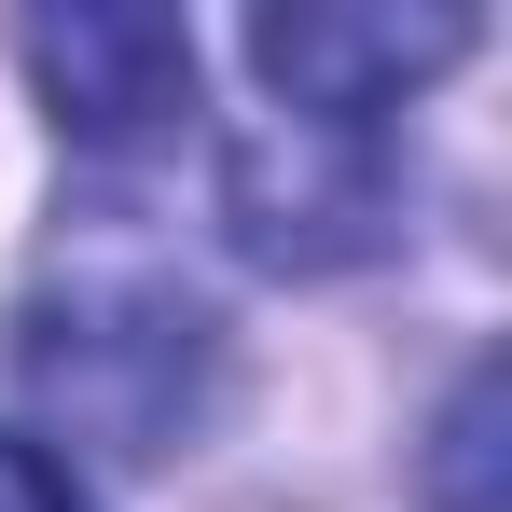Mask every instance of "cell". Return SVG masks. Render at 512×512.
<instances>
[{"mask_svg":"<svg viewBox=\"0 0 512 512\" xmlns=\"http://www.w3.org/2000/svg\"><path fill=\"white\" fill-rule=\"evenodd\" d=\"M14 56L56 97L70 153H153L194 125V28L180 14H28Z\"/></svg>","mask_w":512,"mask_h":512,"instance_id":"3957f363","label":"cell"},{"mask_svg":"<svg viewBox=\"0 0 512 512\" xmlns=\"http://www.w3.org/2000/svg\"><path fill=\"white\" fill-rule=\"evenodd\" d=\"M14 388L56 429H84L111 457H180V429L222 388V333L208 305H180L167 277H70L14 319Z\"/></svg>","mask_w":512,"mask_h":512,"instance_id":"6da1fadb","label":"cell"},{"mask_svg":"<svg viewBox=\"0 0 512 512\" xmlns=\"http://www.w3.org/2000/svg\"><path fill=\"white\" fill-rule=\"evenodd\" d=\"M457 56H471V14H250L263 97L277 111H319V125H388Z\"/></svg>","mask_w":512,"mask_h":512,"instance_id":"277c9868","label":"cell"},{"mask_svg":"<svg viewBox=\"0 0 512 512\" xmlns=\"http://www.w3.org/2000/svg\"><path fill=\"white\" fill-rule=\"evenodd\" d=\"M222 222L236 250L277 277H333V263L388 250L402 222V167H388V125H319V111H263L222 167Z\"/></svg>","mask_w":512,"mask_h":512,"instance_id":"7a4b0ae2","label":"cell"},{"mask_svg":"<svg viewBox=\"0 0 512 512\" xmlns=\"http://www.w3.org/2000/svg\"><path fill=\"white\" fill-rule=\"evenodd\" d=\"M0 512H97V499L70 485V457H42V443L0 429Z\"/></svg>","mask_w":512,"mask_h":512,"instance_id":"5b68a950","label":"cell"}]
</instances>
